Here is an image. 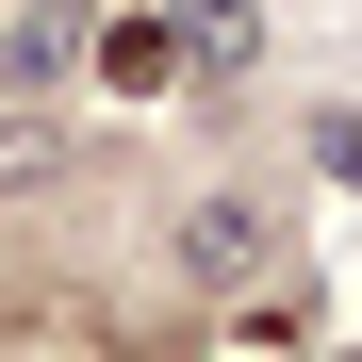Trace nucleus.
Returning a JSON list of instances; mask_svg holds the SVG:
<instances>
[{"label":"nucleus","instance_id":"nucleus-1","mask_svg":"<svg viewBox=\"0 0 362 362\" xmlns=\"http://www.w3.org/2000/svg\"><path fill=\"white\" fill-rule=\"evenodd\" d=\"M296 247H280V198H247V181H214V198H181L165 214V280H198V296H247V280H280Z\"/></svg>","mask_w":362,"mask_h":362},{"label":"nucleus","instance_id":"nucleus-2","mask_svg":"<svg viewBox=\"0 0 362 362\" xmlns=\"http://www.w3.org/2000/svg\"><path fill=\"white\" fill-rule=\"evenodd\" d=\"M83 66H99L115 99H181V83H198V49H181L165 0H132V17H99V33H83Z\"/></svg>","mask_w":362,"mask_h":362},{"label":"nucleus","instance_id":"nucleus-3","mask_svg":"<svg viewBox=\"0 0 362 362\" xmlns=\"http://www.w3.org/2000/svg\"><path fill=\"white\" fill-rule=\"evenodd\" d=\"M83 0H17V17H0V99H49V83H83Z\"/></svg>","mask_w":362,"mask_h":362},{"label":"nucleus","instance_id":"nucleus-4","mask_svg":"<svg viewBox=\"0 0 362 362\" xmlns=\"http://www.w3.org/2000/svg\"><path fill=\"white\" fill-rule=\"evenodd\" d=\"M181 17V49H198V83H247L264 66V0H165Z\"/></svg>","mask_w":362,"mask_h":362}]
</instances>
